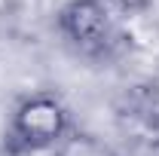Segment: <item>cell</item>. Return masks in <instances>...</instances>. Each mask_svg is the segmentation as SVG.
<instances>
[{
  "mask_svg": "<svg viewBox=\"0 0 159 156\" xmlns=\"http://www.w3.org/2000/svg\"><path fill=\"white\" fill-rule=\"evenodd\" d=\"M70 132V117L58 95L34 92L21 98L6 126V144L12 153H43L55 150Z\"/></svg>",
  "mask_w": 159,
  "mask_h": 156,
  "instance_id": "obj_1",
  "label": "cell"
},
{
  "mask_svg": "<svg viewBox=\"0 0 159 156\" xmlns=\"http://www.w3.org/2000/svg\"><path fill=\"white\" fill-rule=\"evenodd\" d=\"M61 31L80 52L98 55L113 43V21L101 0H70L61 9Z\"/></svg>",
  "mask_w": 159,
  "mask_h": 156,
  "instance_id": "obj_2",
  "label": "cell"
},
{
  "mask_svg": "<svg viewBox=\"0 0 159 156\" xmlns=\"http://www.w3.org/2000/svg\"><path fill=\"white\" fill-rule=\"evenodd\" d=\"M52 156H119L113 144H107L104 138L92 132H67L64 141L52 150Z\"/></svg>",
  "mask_w": 159,
  "mask_h": 156,
  "instance_id": "obj_3",
  "label": "cell"
}]
</instances>
